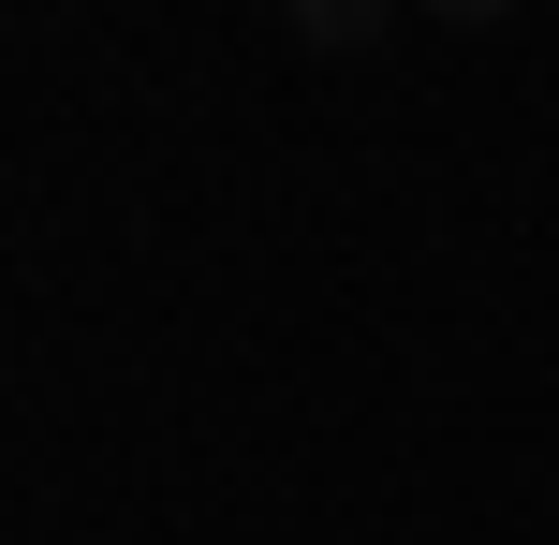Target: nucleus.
Masks as SVG:
<instances>
[{"label": "nucleus", "instance_id": "obj_1", "mask_svg": "<svg viewBox=\"0 0 559 545\" xmlns=\"http://www.w3.org/2000/svg\"><path fill=\"white\" fill-rule=\"evenodd\" d=\"M280 45H309V59H368V45H397V15H383V0H295V15H280Z\"/></svg>", "mask_w": 559, "mask_h": 545}]
</instances>
